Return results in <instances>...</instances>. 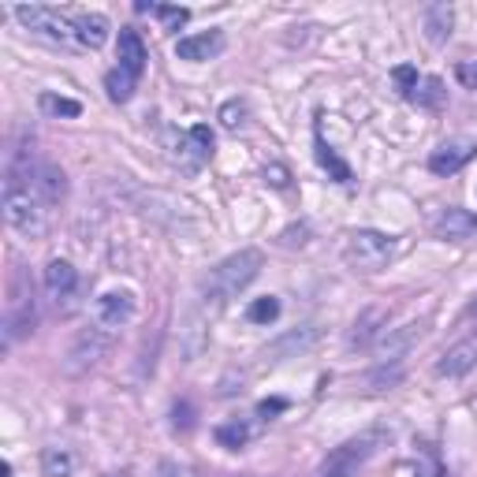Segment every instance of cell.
Masks as SVG:
<instances>
[{
  "instance_id": "1",
  "label": "cell",
  "mask_w": 477,
  "mask_h": 477,
  "mask_svg": "<svg viewBox=\"0 0 477 477\" xmlns=\"http://www.w3.org/2000/svg\"><path fill=\"white\" fill-rule=\"evenodd\" d=\"M64 172L53 161L34 157V149H15L5 172V220L26 238L49 231L53 209L64 202Z\"/></svg>"
},
{
  "instance_id": "2",
  "label": "cell",
  "mask_w": 477,
  "mask_h": 477,
  "mask_svg": "<svg viewBox=\"0 0 477 477\" xmlns=\"http://www.w3.org/2000/svg\"><path fill=\"white\" fill-rule=\"evenodd\" d=\"M261 265H265L261 250H238V254L224 258V261L206 276V284H202V306L213 310V313H217L220 306H228L247 284L258 280Z\"/></svg>"
},
{
  "instance_id": "3",
  "label": "cell",
  "mask_w": 477,
  "mask_h": 477,
  "mask_svg": "<svg viewBox=\"0 0 477 477\" xmlns=\"http://www.w3.org/2000/svg\"><path fill=\"white\" fill-rule=\"evenodd\" d=\"M116 67L105 75V90H108V101H116V105H127L131 101V94L138 90V78H142V71H146V60H149V53H146V46H142V37H138V30H119V42H116Z\"/></svg>"
},
{
  "instance_id": "4",
  "label": "cell",
  "mask_w": 477,
  "mask_h": 477,
  "mask_svg": "<svg viewBox=\"0 0 477 477\" xmlns=\"http://www.w3.org/2000/svg\"><path fill=\"white\" fill-rule=\"evenodd\" d=\"M381 441H384V432H362V436H354V441H343L340 448H332L325 455L321 466H317V477H358V470L377 455Z\"/></svg>"
},
{
  "instance_id": "5",
  "label": "cell",
  "mask_w": 477,
  "mask_h": 477,
  "mask_svg": "<svg viewBox=\"0 0 477 477\" xmlns=\"http://www.w3.org/2000/svg\"><path fill=\"white\" fill-rule=\"evenodd\" d=\"M395 254V238L384 231H350L347 247H343V261L354 272H381Z\"/></svg>"
},
{
  "instance_id": "6",
  "label": "cell",
  "mask_w": 477,
  "mask_h": 477,
  "mask_svg": "<svg viewBox=\"0 0 477 477\" xmlns=\"http://www.w3.org/2000/svg\"><path fill=\"white\" fill-rule=\"evenodd\" d=\"M15 19L37 34L46 42H56V46H78L75 42V19H67L60 8H49V5H19L15 8Z\"/></svg>"
},
{
  "instance_id": "7",
  "label": "cell",
  "mask_w": 477,
  "mask_h": 477,
  "mask_svg": "<svg viewBox=\"0 0 477 477\" xmlns=\"http://www.w3.org/2000/svg\"><path fill=\"white\" fill-rule=\"evenodd\" d=\"M34 321H37L34 291L26 288L23 276H15L12 291H8V302H5V343H15V340H23L26 332H34Z\"/></svg>"
},
{
  "instance_id": "8",
  "label": "cell",
  "mask_w": 477,
  "mask_h": 477,
  "mask_svg": "<svg viewBox=\"0 0 477 477\" xmlns=\"http://www.w3.org/2000/svg\"><path fill=\"white\" fill-rule=\"evenodd\" d=\"M135 310H138V302L131 291H105L94 299V325L101 332H116V329L135 321Z\"/></svg>"
},
{
  "instance_id": "9",
  "label": "cell",
  "mask_w": 477,
  "mask_h": 477,
  "mask_svg": "<svg viewBox=\"0 0 477 477\" xmlns=\"http://www.w3.org/2000/svg\"><path fill=\"white\" fill-rule=\"evenodd\" d=\"M213 157V131L206 127V124H198V127H190L187 135H179V142H176V149H172V161L183 168V172H198L206 161Z\"/></svg>"
},
{
  "instance_id": "10",
  "label": "cell",
  "mask_w": 477,
  "mask_h": 477,
  "mask_svg": "<svg viewBox=\"0 0 477 477\" xmlns=\"http://www.w3.org/2000/svg\"><path fill=\"white\" fill-rule=\"evenodd\" d=\"M46 291H49V299L56 306L67 310L71 299H75V291H78V269L71 261H64V258H53L46 265Z\"/></svg>"
},
{
  "instance_id": "11",
  "label": "cell",
  "mask_w": 477,
  "mask_h": 477,
  "mask_svg": "<svg viewBox=\"0 0 477 477\" xmlns=\"http://www.w3.org/2000/svg\"><path fill=\"white\" fill-rule=\"evenodd\" d=\"M105 350H108V332H101V329H86V332H78V340H75V343H71V350H67V370H71V373H78V370L94 366Z\"/></svg>"
},
{
  "instance_id": "12",
  "label": "cell",
  "mask_w": 477,
  "mask_h": 477,
  "mask_svg": "<svg viewBox=\"0 0 477 477\" xmlns=\"http://www.w3.org/2000/svg\"><path fill=\"white\" fill-rule=\"evenodd\" d=\"M432 231H436V238H444V243H466V238H477V217L452 206L432 220Z\"/></svg>"
},
{
  "instance_id": "13",
  "label": "cell",
  "mask_w": 477,
  "mask_h": 477,
  "mask_svg": "<svg viewBox=\"0 0 477 477\" xmlns=\"http://www.w3.org/2000/svg\"><path fill=\"white\" fill-rule=\"evenodd\" d=\"M224 53V34L220 30H206V34H190V37H179L176 42V56L179 60H190V64H202V60H213Z\"/></svg>"
},
{
  "instance_id": "14",
  "label": "cell",
  "mask_w": 477,
  "mask_h": 477,
  "mask_svg": "<svg viewBox=\"0 0 477 477\" xmlns=\"http://www.w3.org/2000/svg\"><path fill=\"white\" fill-rule=\"evenodd\" d=\"M473 153H477V146L466 142V138L444 142L441 149H432V157H429V172H436V176H455Z\"/></svg>"
},
{
  "instance_id": "15",
  "label": "cell",
  "mask_w": 477,
  "mask_h": 477,
  "mask_svg": "<svg viewBox=\"0 0 477 477\" xmlns=\"http://www.w3.org/2000/svg\"><path fill=\"white\" fill-rule=\"evenodd\" d=\"M313 157H317V165H321L325 172H329V179H336V183H350L354 179V172H350V165L343 161V157L325 142V127H321V119H317V127H313Z\"/></svg>"
},
{
  "instance_id": "16",
  "label": "cell",
  "mask_w": 477,
  "mask_h": 477,
  "mask_svg": "<svg viewBox=\"0 0 477 477\" xmlns=\"http://www.w3.org/2000/svg\"><path fill=\"white\" fill-rule=\"evenodd\" d=\"M75 42L83 49H101L108 42V19L97 12H83L75 15Z\"/></svg>"
},
{
  "instance_id": "17",
  "label": "cell",
  "mask_w": 477,
  "mask_h": 477,
  "mask_svg": "<svg viewBox=\"0 0 477 477\" xmlns=\"http://www.w3.org/2000/svg\"><path fill=\"white\" fill-rule=\"evenodd\" d=\"M473 362H477V340H462L436 362V377H462Z\"/></svg>"
},
{
  "instance_id": "18",
  "label": "cell",
  "mask_w": 477,
  "mask_h": 477,
  "mask_svg": "<svg viewBox=\"0 0 477 477\" xmlns=\"http://www.w3.org/2000/svg\"><path fill=\"white\" fill-rule=\"evenodd\" d=\"M421 26L432 46H444L452 37V5H429L421 12Z\"/></svg>"
},
{
  "instance_id": "19",
  "label": "cell",
  "mask_w": 477,
  "mask_h": 477,
  "mask_svg": "<svg viewBox=\"0 0 477 477\" xmlns=\"http://www.w3.org/2000/svg\"><path fill=\"white\" fill-rule=\"evenodd\" d=\"M411 101L414 105H421V108H441L444 105V83L441 78H418V90L411 94Z\"/></svg>"
},
{
  "instance_id": "20",
  "label": "cell",
  "mask_w": 477,
  "mask_h": 477,
  "mask_svg": "<svg viewBox=\"0 0 477 477\" xmlns=\"http://www.w3.org/2000/svg\"><path fill=\"white\" fill-rule=\"evenodd\" d=\"M384 321V310H370V313H362L354 321V332H350V347H366L370 340H373V332H377V325Z\"/></svg>"
},
{
  "instance_id": "21",
  "label": "cell",
  "mask_w": 477,
  "mask_h": 477,
  "mask_svg": "<svg viewBox=\"0 0 477 477\" xmlns=\"http://www.w3.org/2000/svg\"><path fill=\"white\" fill-rule=\"evenodd\" d=\"M247 441H250V429H247L243 421H228V425L217 429V444L228 448V452H238Z\"/></svg>"
},
{
  "instance_id": "22",
  "label": "cell",
  "mask_w": 477,
  "mask_h": 477,
  "mask_svg": "<svg viewBox=\"0 0 477 477\" xmlns=\"http://www.w3.org/2000/svg\"><path fill=\"white\" fill-rule=\"evenodd\" d=\"M276 317H280V299H272V295L258 299L247 310V321H254V325H269V321H276Z\"/></svg>"
},
{
  "instance_id": "23",
  "label": "cell",
  "mask_w": 477,
  "mask_h": 477,
  "mask_svg": "<svg viewBox=\"0 0 477 477\" xmlns=\"http://www.w3.org/2000/svg\"><path fill=\"white\" fill-rule=\"evenodd\" d=\"M71 470H75V459L64 448L46 452V477H71Z\"/></svg>"
},
{
  "instance_id": "24",
  "label": "cell",
  "mask_w": 477,
  "mask_h": 477,
  "mask_svg": "<svg viewBox=\"0 0 477 477\" xmlns=\"http://www.w3.org/2000/svg\"><path fill=\"white\" fill-rule=\"evenodd\" d=\"M37 105H42L46 116H78V112H83V105H78V101L56 97V94H42V101H37Z\"/></svg>"
},
{
  "instance_id": "25",
  "label": "cell",
  "mask_w": 477,
  "mask_h": 477,
  "mask_svg": "<svg viewBox=\"0 0 477 477\" xmlns=\"http://www.w3.org/2000/svg\"><path fill=\"white\" fill-rule=\"evenodd\" d=\"M391 78H395V90H400V97H407V101H411V94L418 90V67L400 64V67L391 71Z\"/></svg>"
},
{
  "instance_id": "26",
  "label": "cell",
  "mask_w": 477,
  "mask_h": 477,
  "mask_svg": "<svg viewBox=\"0 0 477 477\" xmlns=\"http://www.w3.org/2000/svg\"><path fill=\"white\" fill-rule=\"evenodd\" d=\"M138 12H149V15H157V19H165L168 26H183V23L190 19L187 8H165V5H138Z\"/></svg>"
},
{
  "instance_id": "27",
  "label": "cell",
  "mask_w": 477,
  "mask_h": 477,
  "mask_svg": "<svg viewBox=\"0 0 477 477\" xmlns=\"http://www.w3.org/2000/svg\"><path fill=\"white\" fill-rule=\"evenodd\" d=\"M418 477H444V466L441 462H436V452L429 448V444H421L418 448Z\"/></svg>"
},
{
  "instance_id": "28",
  "label": "cell",
  "mask_w": 477,
  "mask_h": 477,
  "mask_svg": "<svg viewBox=\"0 0 477 477\" xmlns=\"http://www.w3.org/2000/svg\"><path fill=\"white\" fill-rule=\"evenodd\" d=\"M243 116H247V105H243V101H228V105L220 108V124H224L228 131H238V127H243Z\"/></svg>"
},
{
  "instance_id": "29",
  "label": "cell",
  "mask_w": 477,
  "mask_h": 477,
  "mask_svg": "<svg viewBox=\"0 0 477 477\" xmlns=\"http://www.w3.org/2000/svg\"><path fill=\"white\" fill-rule=\"evenodd\" d=\"M455 78L466 86V90H473L477 94V60H462L459 67H455Z\"/></svg>"
},
{
  "instance_id": "30",
  "label": "cell",
  "mask_w": 477,
  "mask_h": 477,
  "mask_svg": "<svg viewBox=\"0 0 477 477\" xmlns=\"http://www.w3.org/2000/svg\"><path fill=\"white\" fill-rule=\"evenodd\" d=\"M265 183H272V187H288V168L284 165H272V168H265Z\"/></svg>"
},
{
  "instance_id": "31",
  "label": "cell",
  "mask_w": 477,
  "mask_h": 477,
  "mask_svg": "<svg viewBox=\"0 0 477 477\" xmlns=\"http://www.w3.org/2000/svg\"><path fill=\"white\" fill-rule=\"evenodd\" d=\"M284 407H288V403H284V400H265V403H261V407H258V414H261V418H269V414H280V411H284Z\"/></svg>"
},
{
  "instance_id": "32",
  "label": "cell",
  "mask_w": 477,
  "mask_h": 477,
  "mask_svg": "<svg viewBox=\"0 0 477 477\" xmlns=\"http://www.w3.org/2000/svg\"><path fill=\"white\" fill-rule=\"evenodd\" d=\"M462 321H466V325H477V299H473V302L466 306V313H462Z\"/></svg>"
},
{
  "instance_id": "33",
  "label": "cell",
  "mask_w": 477,
  "mask_h": 477,
  "mask_svg": "<svg viewBox=\"0 0 477 477\" xmlns=\"http://www.w3.org/2000/svg\"><path fill=\"white\" fill-rule=\"evenodd\" d=\"M0 477H12V462H0Z\"/></svg>"
}]
</instances>
